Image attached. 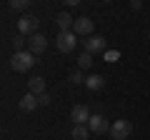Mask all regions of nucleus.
I'll list each match as a JSON object with an SVG mask.
<instances>
[{
	"instance_id": "obj_1",
	"label": "nucleus",
	"mask_w": 150,
	"mask_h": 140,
	"mask_svg": "<svg viewBox=\"0 0 150 140\" xmlns=\"http://www.w3.org/2000/svg\"><path fill=\"white\" fill-rule=\"evenodd\" d=\"M35 65V55L30 50H20V53H13V60H10V68L15 73H28V70Z\"/></svg>"
},
{
	"instance_id": "obj_2",
	"label": "nucleus",
	"mask_w": 150,
	"mask_h": 140,
	"mask_svg": "<svg viewBox=\"0 0 150 140\" xmlns=\"http://www.w3.org/2000/svg\"><path fill=\"white\" fill-rule=\"evenodd\" d=\"M75 33L68 30V33H58L55 35V48L60 50V53H70V50H75Z\"/></svg>"
},
{
	"instance_id": "obj_3",
	"label": "nucleus",
	"mask_w": 150,
	"mask_h": 140,
	"mask_svg": "<svg viewBox=\"0 0 150 140\" xmlns=\"http://www.w3.org/2000/svg\"><path fill=\"white\" fill-rule=\"evenodd\" d=\"M130 133H133V123H130V120H115V123L110 125L112 140H125Z\"/></svg>"
},
{
	"instance_id": "obj_4",
	"label": "nucleus",
	"mask_w": 150,
	"mask_h": 140,
	"mask_svg": "<svg viewBox=\"0 0 150 140\" xmlns=\"http://www.w3.org/2000/svg\"><path fill=\"white\" fill-rule=\"evenodd\" d=\"M108 43H105V38L103 35H90V38L85 40V53H90V55H98V53H108Z\"/></svg>"
},
{
	"instance_id": "obj_5",
	"label": "nucleus",
	"mask_w": 150,
	"mask_h": 140,
	"mask_svg": "<svg viewBox=\"0 0 150 140\" xmlns=\"http://www.w3.org/2000/svg\"><path fill=\"white\" fill-rule=\"evenodd\" d=\"M45 48H48V38H45L43 33H35V35H30V38H28V50H30L33 55L45 53Z\"/></svg>"
},
{
	"instance_id": "obj_6",
	"label": "nucleus",
	"mask_w": 150,
	"mask_h": 140,
	"mask_svg": "<svg viewBox=\"0 0 150 140\" xmlns=\"http://www.w3.org/2000/svg\"><path fill=\"white\" fill-rule=\"evenodd\" d=\"M18 30H20V35H35L38 33V18L35 15H23L18 20Z\"/></svg>"
},
{
	"instance_id": "obj_7",
	"label": "nucleus",
	"mask_w": 150,
	"mask_h": 140,
	"mask_svg": "<svg viewBox=\"0 0 150 140\" xmlns=\"http://www.w3.org/2000/svg\"><path fill=\"white\" fill-rule=\"evenodd\" d=\"M88 128H90V133L103 135V133H108V130H110V123H108L100 113H93V118H90V123H88Z\"/></svg>"
},
{
	"instance_id": "obj_8",
	"label": "nucleus",
	"mask_w": 150,
	"mask_h": 140,
	"mask_svg": "<svg viewBox=\"0 0 150 140\" xmlns=\"http://www.w3.org/2000/svg\"><path fill=\"white\" fill-rule=\"evenodd\" d=\"M70 118H73L75 125H88L93 115H90V110H88L85 105H75V108L70 110Z\"/></svg>"
},
{
	"instance_id": "obj_9",
	"label": "nucleus",
	"mask_w": 150,
	"mask_h": 140,
	"mask_svg": "<svg viewBox=\"0 0 150 140\" xmlns=\"http://www.w3.org/2000/svg\"><path fill=\"white\" fill-rule=\"evenodd\" d=\"M73 33L75 35H93V20L90 18H75V25H73Z\"/></svg>"
},
{
	"instance_id": "obj_10",
	"label": "nucleus",
	"mask_w": 150,
	"mask_h": 140,
	"mask_svg": "<svg viewBox=\"0 0 150 140\" xmlns=\"http://www.w3.org/2000/svg\"><path fill=\"white\" fill-rule=\"evenodd\" d=\"M55 23H58L60 33H68V30H73V25H75V18L70 15L68 10H63V13H58V15H55Z\"/></svg>"
},
{
	"instance_id": "obj_11",
	"label": "nucleus",
	"mask_w": 150,
	"mask_h": 140,
	"mask_svg": "<svg viewBox=\"0 0 150 140\" xmlns=\"http://www.w3.org/2000/svg\"><path fill=\"white\" fill-rule=\"evenodd\" d=\"M38 105H40V100H38V95H33V93L23 95V98H20V103H18V108H20L23 113H33Z\"/></svg>"
},
{
	"instance_id": "obj_12",
	"label": "nucleus",
	"mask_w": 150,
	"mask_h": 140,
	"mask_svg": "<svg viewBox=\"0 0 150 140\" xmlns=\"http://www.w3.org/2000/svg\"><path fill=\"white\" fill-rule=\"evenodd\" d=\"M28 88H30V93L33 95H45V78H40V75H35L33 80H28Z\"/></svg>"
},
{
	"instance_id": "obj_13",
	"label": "nucleus",
	"mask_w": 150,
	"mask_h": 140,
	"mask_svg": "<svg viewBox=\"0 0 150 140\" xmlns=\"http://www.w3.org/2000/svg\"><path fill=\"white\" fill-rule=\"evenodd\" d=\"M85 88H88V90H93V93L103 90V88H105V78H103V75H88Z\"/></svg>"
},
{
	"instance_id": "obj_14",
	"label": "nucleus",
	"mask_w": 150,
	"mask_h": 140,
	"mask_svg": "<svg viewBox=\"0 0 150 140\" xmlns=\"http://www.w3.org/2000/svg\"><path fill=\"white\" fill-rule=\"evenodd\" d=\"M88 138H90L88 125H73V140H88Z\"/></svg>"
},
{
	"instance_id": "obj_15",
	"label": "nucleus",
	"mask_w": 150,
	"mask_h": 140,
	"mask_svg": "<svg viewBox=\"0 0 150 140\" xmlns=\"http://www.w3.org/2000/svg\"><path fill=\"white\" fill-rule=\"evenodd\" d=\"M88 68H93V55L83 50V53L78 55V70H88Z\"/></svg>"
},
{
	"instance_id": "obj_16",
	"label": "nucleus",
	"mask_w": 150,
	"mask_h": 140,
	"mask_svg": "<svg viewBox=\"0 0 150 140\" xmlns=\"http://www.w3.org/2000/svg\"><path fill=\"white\" fill-rule=\"evenodd\" d=\"M10 8L15 13H25L28 8H30V0H10Z\"/></svg>"
},
{
	"instance_id": "obj_17",
	"label": "nucleus",
	"mask_w": 150,
	"mask_h": 140,
	"mask_svg": "<svg viewBox=\"0 0 150 140\" xmlns=\"http://www.w3.org/2000/svg\"><path fill=\"white\" fill-rule=\"evenodd\" d=\"M85 80H88V78L83 75V70H75V73H70V83H73V85H85Z\"/></svg>"
},
{
	"instance_id": "obj_18",
	"label": "nucleus",
	"mask_w": 150,
	"mask_h": 140,
	"mask_svg": "<svg viewBox=\"0 0 150 140\" xmlns=\"http://www.w3.org/2000/svg\"><path fill=\"white\" fill-rule=\"evenodd\" d=\"M23 45H25V38H23V35H15V38H13V48H15V53H20Z\"/></svg>"
},
{
	"instance_id": "obj_19",
	"label": "nucleus",
	"mask_w": 150,
	"mask_h": 140,
	"mask_svg": "<svg viewBox=\"0 0 150 140\" xmlns=\"http://www.w3.org/2000/svg\"><path fill=\"white\" fill-rule=\"evenodd\" d=\"M118 58H120L118 50H108V53H105V63H115Z\"/></svg>"
},
{
	"instance_id": "obj_20",
	"label": "nucleus",
	"mask_w": 150,
	"mask_h": 140,
	"mask_svg": "<svg viewBox=\"0 0 150 140\" xmlns=\"http://www.w3.org/2000/svg\"><path fill=\"white\" fill-rule=\"evenodd\" d=\"M38 100H40V105H50V95H48V93H45V95H40Z\"/></svg>"
},
{
	"instance_id": "obj_21",
	"label": "nucleus",
	"mask_w": 150,
	"mask_h": 140,
	"mask_svg": "<svg viewBox=\"0 0 150 140\" xmlns=\"http://www.w3.org/2000/svg\"><path fill=\"white\" fill-rule=\"evenodd\" d=\"M130 8H133V10H140V8H143V3H140V0H133V3H130Z\"/></svg>"
}]
</instances>
